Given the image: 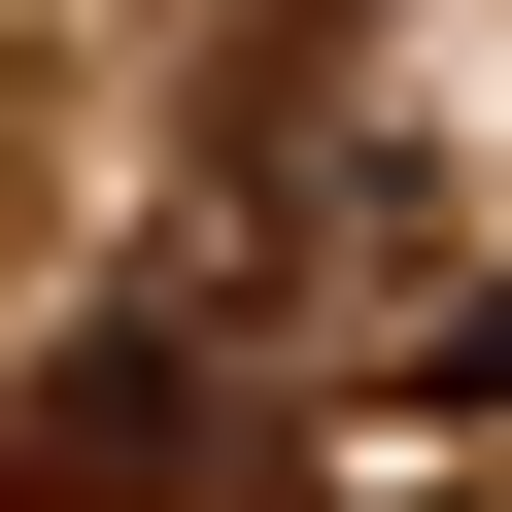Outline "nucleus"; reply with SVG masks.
Here are the masks:
<instances>
[{"mask_svg":"<svg viewBox=\"0 0 512 512\" xmlns=\"http://www.w3.org/2000/svg\"><path fill=\"white\" fill-rule=\"evenodd\" d=\"M444 410H512V274H478V308H444Z\"/></svg>","mask_w":512,"mask_h":512,"instance_id":"obj_1","label":"nucleus"}]
</instances>
